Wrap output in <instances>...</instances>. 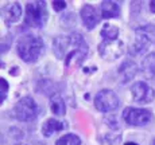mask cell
<instances>
[{
  "label": "cell",
  "mask_w": 155,
  "mask_h": 145,
  "mask_svg": "<svg viewBox=\"0 0 155 145\" xmlns=\"http://www.w3.org/2000/svg\"><path fill=\"white\" fill-rule=\"evenodd\" d=\"M140 32L146 35L153 43H155V24H146L138 28Z\"/></svg>",
  "instance_id": "obj_19"
},
{
  "label": "cell",
  "mask_w": 155,
  "mask_h": 145,
  "mask_svg": "<svg viewBox=\"0 0 155 145\" xmlns=\"http://www.w3.org/2000/svg\"><path fill=\"white\" fill-rule=\"evenodd\" d=\"M53 8H54L57 12H61L62 10L66 8V3L65 2H53Z\"/></svg>",
  "instance_id": "obj_21"
},
{
  "label": "cell",
  "mask_w": 155,
  "mask_h": 145,
  "mask_svg": "<svg viewBox=\"0 0 155 145\" xmlns=\"http://www.w3.org/2000/svg\"><path fill=\"white\" fill-rule=\"evenodd\" d=\"M126 145H138V144H135V143H127Z\"/></svg>",
  "instance_id": "obj_23"
},
{
  "label": "cell",
  "mask_w": 155,
  "mask_h": 145,
  "mask_svg": "<svg viewBox=\"0 0 155 145\" xmlns=\"http://www.w3.org/2000/svg\"><path fill=\"white\" fill-rule=\"evenodd\" d=\"M99 54L105 61H115L124 52V43L121 40H103L99 44Z\"/></svg>",
  "instance_id": "obj_7"
},
{
  "label": "cell",
  "mask_w": 155,
  "mask_h": 145,
  "mask_svg": "<svg viewBox=\"0 0 155 145\" xmlns=\"http://www.w3.org/2000/svg\"><path fill=\"white\" fill-rule=\"evenodd\" d=\"M131 93H132L134 101L138 103H150L155 98V90L143 81L135 82L131 86Z\"/></svg>",
  "instance_id": "obj_8"
},
{
  "label": "cell",
  "mask_w": 155,
  "mask_h": 145,
  "mask_svg": "<svg viewBox=\"0 0 155 145\" xmlns=\"http://www.w3.org/2000/svg\"><path fill=\"white\" fill-rule=\"evenodd\" d=\"M142 73L147 79H153L155 77V52L146 55L142 61Z\"/></svg>",
  "instance_id": "obj_15"
},
{
  "label": "cell",
  "mask_w": 155,
  "mask_h": 145,
  "mask_svg": "<svg viewBox=\"0 0 155 145\" xmlns=\"http://www.w3.org/2000/svg\"><path fill=\"white\" fill-rule=\"evenodd\" d=\"M88 44L81 34L73 32L70 35H62L54 39L53 51L58 59H65V66H77L85 59L88 54Z\"/></svg>",
  "instance_id": "obj_1"
},
{
  "label": "cell",
  "mask_w": 155,
  "mask_h": 145,
  "mask_svg": "<svg viewBox=\"0 0 155 145\" xmlns=\"http://www.w3.org/2000/svg\"><path fill=\"white\" fill-rule=\"evenodd\" d=\"M0 93H2V102H4L5 97L8 93V82L4 78H2V89H0Z\"/></svg>",
  "instance_id": "obj_20"
},
{
  "label": "cell",
  "mask_w": 155,
  "mask_h": 145,
  "mask_svg": "<svg viewBox=\"0 0 155 145\" xmlns=\"http://www.w3.org/2000/svg\"><path fill=\"white\" fill-rule=\"evenodd\" d=\"M150 10H151V12H154V14H155V0L150 2Z\"/></svg>",
  "instance_id": "obj_22"
},
{
  "label": "cell",
  "mask_w": 155,
  "mask_h": 145,
  "mask_svg": "<svg viewBox=\"0 0 155 145\" xmlns=\"http://www.w3.org/2000/svg\"><path fill=\"white\" fill-rule=\"evenodd\" d=\"M18 145H26V144H18Z\"/></svg>",
  "instance_id": "obj_25"
},
{
  "label": "cell",
  "mask_w": 155,
  "mask_h": 145,
  "mask_svg": "<svg viewBox=\"0 0 155 145\" xmlns=\"http://www.w3.org/2000/svg\"><path fill=\"white\" fill-rule=\"evenodd\" d=\"M150 145H155V138H154L153 141H151V144H150Z\"/></svg>",
  "instance_id": "obj_24"
},
{
  "label": "cell",
  "mask_w": 155,
  "mask_h": 145,
  "mask_svg": "<svg viewBox=\"0 0 155 145\" xmlns=\"http://www.w3.org/2000/svg\"><path fill=\"white\" fill-rule=\"evenodd\" d=\"M120 101H119V97L116 96V93L113 90L109 89H104L100 90L96 94V98H94V106L99 112H112L115 109L119 108Z\"/></svg>",
  "instance_id": "obj_6"
},
{
  "label": "cell",
  "mask_w": 155,
  "mask_h": 145,
  "mask_svg": "<svg viewBox=\"0 0 155 145\" xmlns=\"http://www.w3.org/2000/svg\"><path fill=\"white\" fill-rule=\"evenodd\" d=\"M66 126H68L66 122H62L59 120H54V118H49L42 125V133L45 137H51L54 133L64 131Z\"/></svg>",
  "instance_id": "obj_12"
},
{
  "label": "cell",
  "mask_w": 155,
  "mask_h": 145,
  "mask_svg": "<svg viewBox=\"0 0 155 145\" xmlns=\"http://www.w3.org/2000/svg\"><path fill=\"white\" fill-rule=\"evenodd\" d=\"M101 38L103 40H116L119 35V28L116 26H112L109 23L104 24V27L101 28Z\"/></svg>",
  "instance_id": "obj_17"
},
{
  "label": "cell",
  "mask_w": 155,
  "mask_h": 145,
  "mask_svg": "<svg viewBox=\"0 0 155 145\" xmlns=\"http://www.w3.org/2000/svg\"><path fill=\"white\" fill-rule=\"evenodd\" d=\"M50 108H51V112L55 114V116H65L66 113V105H65V101L59 94H54V96L50 98Z\"/></svg>",
  "instance_id": "obj_16"
},
{
  "label": "cell",
  "mask_w": 155,
  "mask_h": 145,
  "mask_svg": "<svg viewBox=\"0 0 155 145\" xmlns=\"http://www.w3.org/2000/svg\"><path fill=\"white\" fill-rule=\"evenodd\" d=\"M47 19H49V12H47V4L45 2H34L26 4L25 23L28 27L41 28L46 24Z\"/></svg>",
  "instance_id": "obj_3"
},
{
  "label": "cell",
  "mask_w": 155,
  "mask_h": 145,
  "mask_svg": "<svg viewBox=\"0 0 155 145\" xmlns=\"http://www.w3.org/2000/svg\"><path fill=\"white\" fill-rule=\"evenodd\" d=\"M117 71L121 77V81L128 82L136 75V73H138V66H136V63L134 61L128 59V61H124L123 63H121V66L119 67Z\"/></svg>",
  "instance_id": "obj_13"
},
{
  "label": "cell",
  "mask_w": 155,
  "mask_h": 145,
  "mask_svg": "<svg viewBox=\"0 0 155 145\" xmlns=\"http://www.w3.org/2000/svg\"><path fill=\"white\" fill-rule=\"evenodd\" d=\"M154 118L153 113L148 109H139V108H126L123 112V120L128 125L132 126H144Z\"/></svg>",
  "instance_id": "obj_5"
},
{
  "label": "cell",
  "mask_w": 155,
  "mask_h": 145,
  "mask_svg": "<svg viewBox=\"0 0 155 145\" xmlns=\"http://www.w3.org/2000/svg\"><path fill=\"white\" fill-rule=\"evenodd\" d=\"M150 43H153L143 32H140L138 28L135 31V42L130 47V54H132L134 57L140 55L143 52L147 51V49L150 47Z\"/></svg>",
  "instance_id": "obj_11"
},
{
  "label": "cell",
  "mask_w": 155,
  "mask_h": 145,
  "mask_svg": "<svg viewBox=\"0 0 155 145\" xmlns=\"http://www.w3.org/2000/svg\"><path fill=\"white\" fill-rule=\"evenodd\" d=\"M2 15L5 24L11 26L20 19V16H22V7H20L19 3H8V4L3 5Z\"/></svg>",
  "instance_id": "obj_9"
},
{
  "label": "cell",
  "mask_w": 155,
  "mask_h": 145,
  "mask_svg": "<svg viewBox=\"0 0 155 145\" xmlns=\"http://www.w3.org/2000/svg\"><path fill=\"white\" fill-rule=\"evenodd\" d=\"M14 114L16 117V120L27 122V121L34 120L38 116V105L34 101V98L26 96L23 98H20L16 102L14 108Z\"/></svg>",
  "instance_id": "obj_4"
},
{
  "label": "cell",
  "mask_w": 155,
  "mask_h": 145,
  "mask_svg": "<svg viewBox=\"0 0 155 145\" xmlns=\"http://www.w3.org/2000/svg\"><path fill=\"white\" fill-rule=\"evenodd\" d=\"M81 19L84 22V26L88 30H93L99 23V12L91 4H85L81 8Z\"/></svg>",
  "instance_id": "obj_10"
},
{
  "label": "cell",
  "mask_w": 155,
  "mask_h": 145,
  "mask_svg": "<svg viewBox=\"0 0 155 145\" xmlns=\"http://www.w3.org/2000/svg\"><path fill=\"white\" fill-rule=\"evenodd\" d=\"M101 16L104 19H112L120 15V5L116 2H103L101 3Z\"/></svg>",
  "instance_id": "obj_14"
},
{
  "label": "cell",
  "mask_w": 155,
  "mask_h": 145,
  "mask_svg": "<svg viewBox=\"0 0 155 145\" xmlns=\"http://www.w3.org/2000/svg\"><path fill=\"white\" fill-rule=\"evenodd\" d=\"M55 145H81V140L76 134H65L55 143Z\"/></svg>",
  "instance_id": "obj_18"
},
{
  "label": "cell",
  "mask_w": 155,
  "mask_h": 145,
  "mask_svg": "<svg viewBox=\"0 0 155 145\" xmlns=\"http://www.w3.org/2000/svg\"><path fill=\"white\" fill-rule=\"evenodd\" d=\"M43 49L45 44L42 39L31 34L20 36V39L18 40L16 44V50L20 59H23L25 62H28V63L38 61V58L43 52Z\"/></svg>",
  "instance_id": "obj_2"
}]
</instances>
